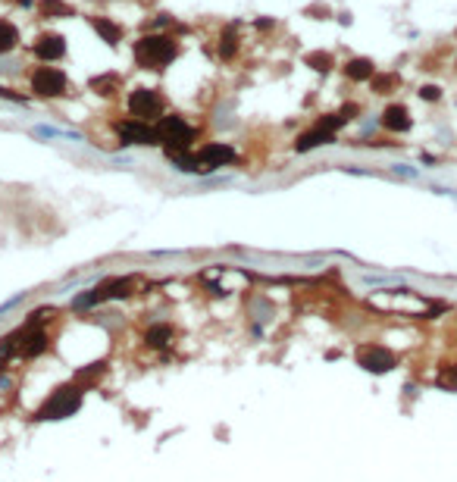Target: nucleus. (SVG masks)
<instances>
[{"instance_id": "f257e3e1", "label": "nucleus", "mask_w": 457, "mask_h": 482, "mask_svg": "<svg viewBox=\"0 0 457 482\" xmlns=\"http://www.w3.org/2000/svg\"><path fill=\"white\" fill-rule=\"evenodd\" d=\"M82 398H85V389L82 385H63V389L50 392V398L41 404V411L35 413L38 420H66V416L78 413V407H82Z\"/></svg>"}, {"instance_id": "f03ea898", "label": "nucleus", "mask_w": 457, "mask_h": 482, "mask_svg": "<svg viewBox=\"0 0 457 482\" xmlns=\"http://www.w3.org/2000/svg\"><path fill=\"white\" fill-rule=\"evenodd\" d=\"M157 135H160V144L166 148V157L185 153L194 141V129L188 126L182 116H163L160 126H157Z\"/></svg>"}, {"instance_id": "7ed1b4c3", "label": "nucleus", "mask_w": 457, "mask_h": 482, "mask_svg": "<svg viewBox=\"0 0 457 482\" xmlns=\"http://www.w3.org/2000/svg\"><path fill=\"white\" fill-rule=\"evenodd\" d=\"M176 57V44L172 38H163V35H148L135 44V60L141 66H150V69H160Z\"/></svg>"}, {"instance_id": "20e7f679", "label": "nucleus", "mask_w": 457, "mask_h": 482, "mask_svg": "<svg viewBox=\"0 0 457 482\" xmlns=\"http://www.w3.org/2000/svg\"><path fill=\"white\" fill-rule=\"evenodd\" d=\"M354 360H357V367H364L367 372H373V376H382V372H391L398 367L395 351H388L386 345H376V341L360 345L357 351H354Z\"/></svg>"}, {"instance_id": "39448f33", "label": "nucleus", "mask_w": 457, "mask_h": 482, "mask_svg": "<svg viewBox=\"0 0 457 482\" xmlns=\"http://www.w3.org/2000/svg\"><path fill=\"white\" fill-rule=\"evenodd\" d=\"M129 113H132L135 119H141V122L157 119V116L163 113V98L157 91L138 88V91H132V98H129Z\"/></svg>"}, {"instance_id": "423d86ee", "label": "nucleus", "mask_w": 457, "mask_h": 482, "mask_svg": "<svg viewBox=\"0 0 457 482\" xmlns=\"http://www.w3.org/2000/svg\"><path fill=\"white\" fill-rule=\"evenodd\" d=\"M32 91L41 98H60V94H66V76L54 66H41L32 76Z\"/></svg>"}, {"instance_id": "0eeeda50", "label": "nucleus", "mask_w": 457, "mask_h": 482, "mask_svg": "<svg viewBox=\"0 0 457 482\" xmlns=\"http://www.w3.org/2000/svg\"><path fill=\"white\" fill-rule=\"evenodd\" d=\"M116 131H119L122 144H160V135H157V129H150L148 122L141 119H126L116 126Z\"/></svg>"}, {"instance_id": "6e6552de", "label": "nucleus", "mask_w": 457, "mask_h": 482, "mask_svg": "<svg viewBox=\"0 0 457 482\" xmlns=\"http://www.w3.org/2000/svg\"><path fill=\"white\" fill-rule=\"evenodd\" d=\"M198 160H201V166H204V172H210V170H216V166L232 163L235 153H232L229 144H207V148L198 151Z\"/></svg>"}, {"instance_id": "1a4fd4ad", "label": "nucleus", "mask_w": 457, "mask_h": 482, "mask_svg": "<svg viewBox=\"0 0 457 482\" xmlns=\"http://www.w3.org/2000/svg\"><path fill=\"white\" fill-rule=\"evenodd\" d=\"M35 54H38L41 60H60V57L66 54V44H63L60 35H41L38 44H35Z\"/></svg>"}, {"instance_id": "9d476101", "label": "nucleus", "mask_w": 457, "mask_h": 482, "mask_svg": "<svg viewBox=\"0 0 457 482\" xmlns=\"http://www.w3.org/2000/svg\"><path fill=\"white\" fill-rule=\"evenodd\" d=\"M332 138H336V131H329V129H323V126H316L314 131H307V135H301L295 141V148L297 151H314V148H320V144H329Z\"/></svg>"}, {"instance_id": "9b49d317", "label": "nucleus", "mask_w": 457, "mask_h": 482, "mask_svg": "<svg viewBox=\"0 0 457 482\" xmlns=\"http://www.w3.org/2000/svg\"><path fill=\"white\" fill-rule=\"evenodd\" d=\"M382 126H386L388 131H408L410 129V113L401 104L388 107L386 113H382Z\"/></svg>"}, {"instance_id": "f8f14e48", "label": "nucleus", "mask_w": 457, "mask_h": 482, "mask_svg": "<svg viewBox=\"0 0 457 482\" xmlns=\"http://www.w3.org/2000/svg\"><path fill=\"white\" fill-rule=\"evenodd\" d=\"M144 341H148L150 348H166L172 341V326H166V323L150 326L148 332H144Z\"/></svg>"}, {"instance_id": "ddd939ff", "label": "nucleus", "mask_w": 457, "mask_h": 482, "mask_svg": "<svg viewBox=\"0 0 457 482\" xmlns=\"http://www.w3.org/2000/svg\"><path fill=\"white\" fill-rule=\"evenodd\" d=\"M345 72H348V78H354V82H367V78H373V63L369 60H364V57H357V60H351L345 66Z\"/></svg>"}, {"instance_id": "4468645a", "label": "nucleus", "mask_w": 457, "mask_h": 482, "mask_svg": "<svg viewBox=\"0 0 457 482\" xmlns=\"http://www.w3.org/2000/svg\"><path fill=\"white\" fill-rule=\"evenodd\" d=\"M16 41H19L16 25L6 22V19H0V54H10V50L16 47Z\"/></svg>"}, {"instance_id": "2eb2a0df", "label": "nucleus", "mask_w": 457, "mask_h": 482, "mask_svg": "<svg viewBox=\"0 0 457 482\" xmlns=\"http://www.w3.org/2000/svg\"><path fill=\"white\" fill-rule=\"evenodd\" d=\"M435 385L445 392H457V363H448V367L439 370V376H435Z\"/></svg>"}, {"instance_id": "dca6fc26", "label": "nucleus", "mask_w": 457, "mask_h": 482, "mask_svg": "<svg viewBox=\"0 0 457 482\" xmlns=\"http://www.w3.org/2000/svg\"><path fill=\"white\" fill-rule=\"evenodd\" d=\"M94 28H97L100 35H104V41H107V44H116V41H119V28H116L113 22H107V19H94Z\"/></svg>"}, {"instance_id": "f3484780", "label": "nucleus", "mask_w": 457, "mask_h": 482, "mask_svg": "<svg viewBox=\"0 0 457 482\" xmlns=\"http://www.w3.org/2000/svg\"><path fill=\"white\" fill-rule=\"evenodd\" d=\"M41 10H44L47 16H69V6L60 4V0H41Z\"/></svg>"}, {"instance_id": "a211bd4d", "label": "nucleus", "mask_w": 457, "mask_h": 482, "mask_svg": "<svg viewBox=\"0 0 457 482\" xmlns=\"http://www.w3.org/2000/svg\"><path fill=\"white\" fill-rule=\"evenodd\" d=\"M307 63L314 66L316 72H326V69L332 66V57H329V54H307Z\"/></svg>"}, {"instance_id": "6ab92c4d", "label": "nucleus", "mask_w": 457, "mask_h": 482, "mask_svg": "<svg viewBox=\"0 0 457 482\" xmlns=\"http://www.w3.org/2000/svg\"><path fill=\"white\" fill-rule=\"evenodd\" d=\"M94 88H104V91H100V94H113V88H116V76L94 78Z\"/></svg>"}, {"instance_id": "aec40b11", "label": "nucleus", "mask_w": 457, "mask_h": 482, "mask_svg": "<svg viewBox=\"0 0 457 482\" xmlns=\"http://www.w3.org/2000/svg\"><path fill=\"white\" fill-rule=\"evenodd\" d=\"M220 54H222V57H232V54H235V35H232V32H226V38H222Z\"/></svg>"}, {"instance_id": "412c9836", "label": "nucleus", "mask_w": 457, "mask_h": 482, "mask_svg": "<svg viewBox=\"0 0 457 482\" xmlns=\"http://www.w3.org/2000/svg\"><path fill=\"white\" fill-rule=\"evenodd\" d=\"M420 98H423V100H439V98H441V88H439V85L420 88Z\"/></svg>"}, {"instance_id": "4be33fe9", "label": "nucleus", "mask_w": 457, "mask_h": 482, "mask_svg": "<svg viewBox=\"0 0 457 482\" xmlns=\"http://www.w3.org/2000/svg\"><path fill=\"white\" fill-rule=\"evenodd\" d=\"M35 135H38V138H60L63 131H57V129H50V126H38V129H35Z\"/></svg>"}, {"instance_id": "5701e85b", "label": "nucleus", "mask_w": 457, "mask_h": 482, "mask_svg": "<svg viewBox=\"0 0 457 482\" xmlns=\"http://www.w3.org/2000/svg\"><path fill=\"white\" fill-rule=\"evenodd\" d=\"M391 85H395V76H386V78H376V91H379V94H386L388 91V88Z\"/></svg>"}]
</instances>
